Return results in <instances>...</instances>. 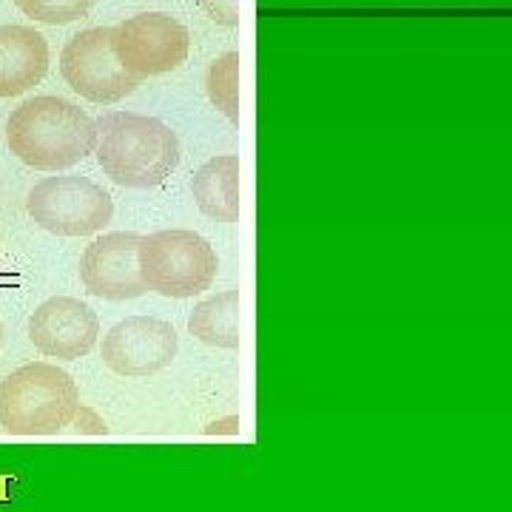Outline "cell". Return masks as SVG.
I'll return each instance as SVG.
<instances>
[{
    "instance_id": "1",
    "label": "cell",
    "mask_w": 512,
    "mask_h": 512,
    "mask_svg": "<svg viewBox=\"0 0 512 512\" xmlns=\"http://www.w3.org/2000/svg\"><path fill=\"white\" fill-rule=\"evenodd\" d=\"M97 120L63 97H32L6 120V146L37 171H66L97 151Z\"/></svg>"
},
{
    "instance_id": "2",
    "label": "cell",
    "mask_w": 512,
    "mask_h": 512,
    "mask_svg": "<svg viewBox=\"0 0 512 512\" xmlns=\"http://www.w3.org/2000/svg\"><path fill=\"white\" fill-rule=\"evenodd\" d=\"M97 131V163L111 183L123 188H154L180 165V140L157 117L117 111L100 117Z\"/></svg>"
},
{
    "instance_id": "3",
    "label": "cell",
    "mask_w": 512,
    "mask_h": 512,
    "mask_svg": "<svg viewBox=\"0 0 512 512\" xmlns=\"http://www.w3.org/2000/svg\"><path fill=\"white\" fill-rule=\"evenodd\" d=\"M80 410L74 379L49 362L18 367L0 382V427L12 436H52Z\"/></svg>"
},
{
    "instance_id": "4",
    "label": "cell",
    "mask_w": 512,
    "mask_h": 512,
    "mask_svg": "<svg viewBox=\"0 0 512 512\" xmlns=\"http://www.w3.org/2000/svg\"><path fill=\"white\" fill-rule=\"evenodd\" d=\"M217 268L214 245L194 231L171 228L140 239V276L151 293L191 299L211 288Z\"/></svg>"
},
{
    "instance_id": "5",
    "label": "cell",
    "mask_w": 512,
    "mask_h": 512,
    "mask_svg": "<svg viewBox=\"0 0 512 512\" xmlns=\"http://www.w3.org/2000/svg\"><path fill=\"white\" fill-rule=\"evenodd\" d=\"M29 217L57 237H92L114 217V202L103 185L80 174L46 177L26 197Z\"/></svg>"
},
{
    "instance_id": "6",
    "label": "cell",
    "mask_w": 512,
    "mask_h": 512,
    "mask_svg": "<svg viewBox=\"0 0 512 512\" xmlns=\"http://www.w3.org/2000/svg\"><path fill=\"white\" fill-rule=\"evenodd\" d=\"M114 26H97L69 37L60 52V74L80 97L109 106L131 94L140 80L128 74L111 46Z\"/></svg>"
},
{
    "instance_id": "7",
    "label": "cell",
    "mask_w": 512,
    "mask_h": 512,
    "mask_svg": "<svg viewBox=\"0 0 512 512\" xmlns=\"http://www.w3.org/2000/svg\"><path fill=\"white\" fill-rule=\"evenodd\" d=\"M111 46L128 74L146 80L183 66L191 37L177 18L165 12H143L114 26Z\"/></svg>"
},
{
    "instance_id": "8",
    "label": "cell",
    "mask_w": 512,
    "mask_h": 512,
    "mask_svg": "<svg viewBox=\"0 0 512 512\" xmlns=\"http://www.w3.org/2000/svg\"><path fill=\"white\" fill-rule=\"evenodd\" d=\"M177 330L154 316H128L103 336V362L120 376H151L177 359Z\"/></svg>"
},
{
    "instance_id": "9",
    "label": "cell",
    "mask_w": 512,
    "mask_h": 512,
    "mask_svg": "<svg viewBox=\"0 0 512 512\" xmlns=\"http://www.w3.org/2000/svg\"><path fill=\"white\" fill-rule=\"evenodd\" d=\"M140 234L117 231L94 239L80 256V279L83 288L111 302L137 299L148 293L140 276Z\"/></svg>"
},
{
    "instance_id": "10",
    "label": "cell",
    "mask_w": 512,
    "mask_h": 512,
    "mask_svg": "<svg viewBox=\"0 0 512 512\" xmlns=\"http://www.w3.org/2000/svg\"><path fill=\"white\" fill-rule=\"evenodd\" d=\"M97 336V313L74 296L46 299L29 319V339L49 359H80L97 345Z\"/></svg>"
},
{
    "instance_id": "11",
    "label": "cell",
    "mask_w": 512,
    "mask_h": 512,
    "mask_svg": "<svg viewBox=\"0 0 512 512\" xmlns=\"http://www.w3.org/2000/svg\"><path fill=\"white\" fill-rule=\"evenodd\" d=\"M49 72V43L32 26H0V97L35 89Z\"/></svg>"
},
{
    "instance_id": "12",
    "label": "cell",
    "mask_w": 512,
    "mask_h": 512,
    "mask_svg": "<svg viewBox=\"0 0 512 512\" xmlns=\"http://www.w3.org/2000/svg\"><path fill=\"white\" fill-rule=\"evenodd\" d=\"M239 174H242V165L234 154H222V157H214L200 165V171L194 174V183H191V194L205 217L217 222L239 220V211H242Z\"/></svg>"
},
{
    "instance_id": "13",
    "label": "cell",
    "mask_w": 512,
    "mask_h": 512,
    "mask_svg": "<svg viewBox=\"0 0 512 512\" xmlns=\"http://www.w3.org/2000/svg\"><path fill=\"white\" fill-rule=\"evenodd\" d=\"M245 302L239 291H222L200 302L188 316V330L211 348L234 350L242 345Z\"/></svg>"
},
{
    "instance_id": "14",
    "label": "cell",
    "mask_w": 512,
    "mask_h": 512,
    "mask_svg": "<svg viewBox=\"0 0 512 512\" xmlns=\"http://www.w3.org/2000/svg\"><path fill=\"white\" fill-rule=\"evenodd\" d=\"M205 92L208 100L237 126L239 123V55L225 52L211 63L205 74Z\"/></svg>"
},
{
    "instance_id": "15",
    "label": "cell",
    "mask_w": 512,
    "mask_h": 512,
    "mask_svg": "<svg viewBox=\"0 0 512 512\" xmlns=\"http://www.w3.org/2000/svg\"><path fill=\"white\" fill-rule=\"evenodd\" d=\"M15 6L26 18H35L40 23H52V26H63V23H74V20L86 18L92 12L94 0H15Z\"/></svg>"
},
{
    "instance_id": "16",
    "label": "cell",
    "mask_w": 512,
    "mask_h": 512,
    "mask_svg": "<svg viewBox=\"0 0 512 512\" xmlns=\"http://www.w3.org/2000/svg\"><path fill=\"white\" fill-rule=\"evenodd\" d=\"M202 9L211 15V20H220L225 26L239 23V3L237 0H200Z\"/></svg>"
},
{
    "instance_id": "17",
    "label": "cell",
    "mask_w": 512,
    "mask_h": 512,
    "mask_svg": "<svg viewBox=\"0 0 512 512\" xmlns=\"http://www.w3.org/2000/svg\"><path fill=\"white\" fill-rule=\"evenodd\" d=\"M0 339H3V328H0Z\"/></svg>"
}]
</instances>
